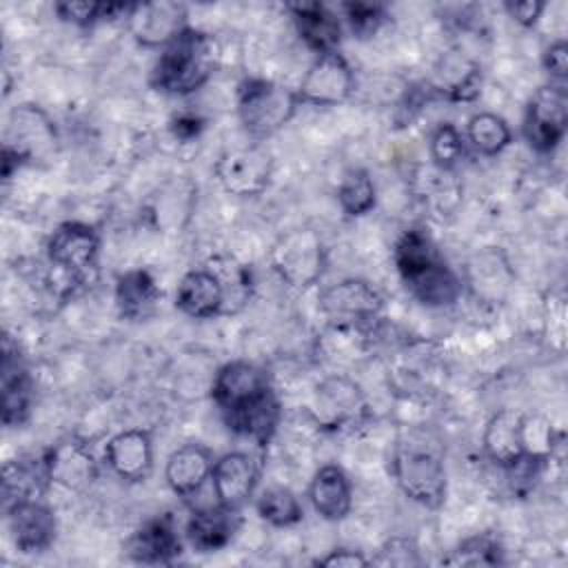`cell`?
<instances>
[{"label": "cell", "instance_id": "obj_1", "mask_svg": "<svg viewBox=\"0 0 568 568\" xmlns=\"http://www.w3.org/2000/svg\"><path fill=\"white\" fill-rule=\"evenodd\" d=\"M393 260L404 286L422 304L439 308L457 302L462 282L424 231H406L395 244Z\"/></svg>", "mask_w": 568, "mask_h": 568}, {"label": "cell", "instance_id": "obj_2", "mask_svg": "<svg viewBox=\"0 0 568 568\" xmlns=\"http://www.w3.org/2000/svg\"><path fill=\"white\" fill-rule=\"evenodd\" d=\"M393 477L402 493L426 506L439 508L446 499V468L439 442L424 430H408L399 437L393 462Z\"/></svg>", "mask_w": 568, "mask_h": 568}, {"label": "cell", "instance_id": "obj_3", "mask_svg": "<svg viewBox=\"0 0 568 568\" xmlns=\"http://www.w3.org/2000/svg\"><path fill=\"white\" fill-rule=\"evenodd\" d=\"M217 67L213 36L186 27L173 38L155 60L151 84L169 95H189L209 82Z\"/></svg>", "mask_w": 568, "mask_h": 568}, {"label": "cell", "instance_id": "obj_4", "mask_svg": "<svg viewBox=\"0 0 568 568\" xmlns=\"http://www.w3.org/2000/svg\"><path fill=\"white\" fill-rule=\"evenodd\" d=\"M297 104V91L273 80L248 78L237 89V118L255 140H264L288 124Z\"/></svg>", "mask_w": 568, "mask_h": 568}, {"label": "cell", "instance_id": "obj_5", "mask_svg": "<svg viewBox=\"0 0 568 568\" xmlns=\"http://www.w3.org/2000/svg\"><path fill=\"white\" fill-rule=\"evenodd\" d=\"M55 129L47 113L36 104H20L11 111L9 135L2 151V175L9 178L13 164L38 160L53 149Z\"/></svg>", "mask_w": 568, "mask_h": 568}, {"label": "cell", "instance_id": "obj_6", "mask_svg": "<svg viewBox=\"0 0 568 568\" xmlns=\"http://www.w3.org/2000/svg\"><path fill=\"white\" fill-rule=\"evenodd\" d=\"M271 264L277 275L295 286H313L324 271V246L315 231L295 229L282 235L271 253Z\"/></svg>", "mask_w": 568, "mask_h": 568}, {"label": "cell", "instance_id": "obj_7", "mask_svg": "<svg viewBox=\"0 0 568 568\" xmlns=\"http://www.w3.org/2000/svg\"><path fill=\"white\" fill-rule=\"evenodd\" d=\"M568 126V95L561 84H548L535 91L524 115V138L539 151L550 153L564 140Z\"/></svg>", "mask_w": 568, "mask_h": 568}, {"label": "cell", "instance_id": "obj_8", "mask_svg": "<svg viewBox=\"0 0 568 568\" xmlns=\"http://www.w3.org/2000/svg\"><path fill=\"white\" fill-rule=\"evenodd\" d=\"M382 295L366 280H342L320 295V311L337 328H357L379 317Z\"/></svg>", "mask_w": 568, "mask_h": 568}, {"label": "cell", "instance_id": "obj_9", "mask_svg": "<svg viewBox=\"0 0 568 568\" xmlns=\"http://www.w3.org/2000/svg\"><path fill=\"white\" fill-rule=\"evenodd\" d=\"M215 175L224 191H229L231 195H260L271 184L273 155L260 144L226 151L215 164Z\"/></svg>", "mask_w": 568, "mask_h": 568}, {"label": "cell", "instance_id": "obj_10", "mask_svg": "<svg viewBox=\"0 0 568 568\" xmlns=\"http://www.w3.org/2000/svg\"><path fill=\"white\" fill-rule=\"evenodd\" d=\"M271 393H273V386H271L266 371L260 368L257 364L244 362V359L224 364L215 373L213 386H211L213 402L217 404V408L224 417L260 402L262 397H266Z\"/></svg>", "mask_w": 568, "mask_h": 568}, {"label": "cell", "instance_id": "obj_11", "mask_svg": "<svg viewBox=\"0 0 568 568\" xmlns=\"http://www.w3.org/2000/svg\"><path fill=\"white\" fill-rule=\"evenodd\" d=\"M355 89V73L339 51L320 53L300 82L297 98L306 104L333 106L348 100Z\"/></svg>", "mask_w": 568, "mask_h": 568}, {"label": "cell", "instance_id": "obj_12", "mask_svg": "<svg viewBox=\"0 0 568 568\" xmlns=\"http://www.w3.org/2000/svg\"><path fill=\"white\" fill-rule=\"evenodd\" d=\"M100 251V237L93 226L84 222L60 224L47 242L49 262L62 273L82 282L84 275L95 266Z\"/></svg>", "mask_w": 568, "mask_h": 568}, {"label": "cell", "instance_id": "obj_13", "mask_svg": "<svg viewBox=\"0 0 568 568\" xmlns=\"http://www.w3.org/2000/svg\"><path fill=\"white\" fill-rule=\"evenodd\" d=\"M131 36L142 47H166L186 29V9L178 2H140L126 11Z\"/></svg>", "mask_w": 568, "mask_h": 568}, {"label": "cell", "instance_id": "obj_14", "mask_svg": "<svg viewBox=\"0 0 568 568\" xmlns=\"http://www.w3.org/2000/svg\"><path fill=\"white\" fill-rule=\"evenodd\" d=\"M44 459L51 481L67 490H87L98 479V462L93 453L75 437L49 446L44 450Z\"/></svg>", "mask_w": 568, "mask_h": 568}, {"label": "cell", "instance_id": "obj_15", "mask_svg": "<svg viewBox=\"0 0 568 568\" xmlns=\"http://www.w3.org/2000/svg\"><path fill=\"white\" fill-rule=\"evenodd\" d=\"M2 422L4 426H20L31 410L33 382L18 344L9 335L2 339Z\"/></svg>", "mask_w": 568, "mask_h": 568}, {"label": "cell", "instance_id": "obj_16", "mask_svg": "<svg viewBox=\"0 0 568 568\" xmlns=\"http://www.w3.org/2000/svg\"><path fill=\"white\" fill-rule=\"evenodd\" d=\"M4 513L11 539L20 552H42L53 544L55 517L40 499L18 501L4 508Z\"/></svg>", "mask_w": 568, "mask_h": 568}, {"label": "cell", "instance_id": "obj_17", "mask_svg": "<svg viewBox=\"0 0 568 568\" xmlns=\"http://www.w3.org/2000/svg\"><path fill=\"white\" fill-rule=\"evenodd\" d=\"M257 477L260 470L253 457L240 450L226 453L215 459L211 470V484L217 501L231 508H242L251 499L257 486Z\"/></svg>", "mask_w": 568, "mask_h": 568}, {"label": "cell", "instance_id": "obj_18", "mask_svg": "<svg viewBox=\"0 0 568 568\" xmlns=\"http://www.w3.org/2000/svg\"><path fill=\"white\" fill-rule=\"evenodd\" d=\"M106 466L126 481H142L153 468V442L142 428H129L109 439L104 446Z\"/></svg>", "mask_w": 568, "mask_h": 568}, {"label": "cell", "instance_id": "obj_19", "mask_svg": "<svg viewBox=\"0 0 568 568\" xmlns=\"http://www.w3.org/2000/svg\"><path fill=\"white\" fill-rule=\"evenodd\" d=\"M129 557L138 564L166 566L182 555V539L178 535L175 521L171 515H160L144 521L133 537L129 539Z\"/></svg>", "mask_w": 568, "mask_h": 568}, {"label": "cell", "instance_id": "obj_20", "mask_svg": "<svg viewBox=\"0 0 568 568\" xmlns=\"http://www.w3.org/2000/svg\"><path fill=\"white\" fill-rule=\"evenodd\" d=\"M242 526L240 508L224 504L193 510L186 521V539L197 552H215L231 544Z\"/></svg>", "mask_w": 568, "mask_h": 568}, {"label": "cell", "instance_id": "obj_21", "mask_svg": "<svg viewBox=\"0 0 568 568\" xmlns=\"http://www.w3.org/2000/svg\"><path fill=\"white\" fill-rule=\"evenodd\" d=\"M175 306L195 320H209L226 311V293L211 268L189 271L175 291Z\"/></svg>", "mask_w": 568, "mask_h": 568}, {"label": "cell", "instance_id": "obj_22", "mask_svg": "<svg viewBox=\"0 0 568 568\" xmlns=\"http://www.w3.org/2000/svg\"><path fill=\"white\" fill-rule=\"evenodd\" d=\"M213 453L202 444H184L175 448L164 468L166 484L180 497L195 495L209 479L213 470Z\"/></svg>", "mask_w": 568, "mask_h": 568}, {"label": "cell", "instance_id": "obj_23", "mask_svg": "<svg viewBox=\"0 0 568 568\" xmlns=\"http://www.w3.org/2000/svg\"><path fill=\"white\" fill-rule=\"evenodd\" d=\"M317 422L324 426H346L355 422L364 408L362 393L348 377H331L317 386L315 395Z\"/></svg>", "mask_w": 568, "mask_h": 568}, {"label": "cell", "instance_id": "obj_24", "mask_svg": "<svg viewBox=\"0 0 568 568\" xmlns=\"http://www.w3.org/2000/svg\"><path fill=\"white\" fill-rule=\"evenodd\" d=\"M51 477L47 470V459L44 450L42 455H29V457H18L9 459L2 466V497H4V508L18 504V501H29V499H40L49 486Z\"/></svg>", "mask_w": 568, "mask_h": 568}, {"label": "cell", "instance_id": "obj_25", "mask_svg": "<svg viewBox=\"0 0 568 568\" xmlns=\"http://www.w3.org/2000/svg\"><path fill=\"white\" fill-rule=\"evenodd\" d=\"M308 499L320 517L326 521H339L351 513L353 497H351V481L346 473L335 466H322L308 486Z\"/></svg>", "mask_w": 568, "mask_h": 568}, {"label": "cell", "instance_id": "obj_26", "mask_svg": "<svg viewBox=\"0 0 568 568\" xmlns=\"http://www.w3.org/2000/svg\"><path fill=\"white\" fill-rule=\"evenodd\" d=\"M291 13L300 38L313 51H317V55L337 51V44L342 40V24L328 7L320 2H300L291 4Z\"/></svg>", "mask_w": 568, "mask_h": 568}, {"label": "cell", "instance_id": "obj_27", "mask_svg": "<svg viewBox=\"0 0 568 568\" xmlns=\"http://www.w3.org/2000/svg\"><path fill=\"white\" fill-rule=\"evenodd\" d=\"M484 450L499 468L524 457V415L515 410L495 413L484 430Z\"/></svg>", "mask_w": 568, "mask_h": 568}, {"label": "cell", "instance_id": "obj_28", "mask_svg": "<svg viewBox=\"0 0 568 568\" xmlns=\"http://www.w3.org/2000/svg\"><path fill=\"white\" fill-rule=\"evenodd\" d=\"M160 300V288L149 271L133 268L118 277L115 284V304L122 317L144 320L153 313Z\"/></svg>", "mask_w": 568, "mask_h": 568}, {"label": "cell", "instance_id": "obj_29", "mask_svg": "<svg viewBox=\"0 0 568 568\" xmlns=\"http://www.w3.org/2000/svg\"><path fill=\"white\" fill-rule=\"evenodd\" d=\"M280 402L275 397V390L266 397H262L260 402L233 413V415H226L224 422L226 426L237 433V435H244L248 439H253L255 444L260 446H266L271 442V437L275 435L277 430V424H280Z\"/></svg>", "mask_w": 568, "mask_h": 568}, {"label": "cell", "instance_id": "obj_30", "mask_svg": "<svg viewBox=\"0 0 568 568\" xmlns=\"http://www.w3.org/2000/svg\"><path fill=\"white\" fill-rule=\"evenodd\" d=\"M439 80L430 91H439L448 100L470 102L481 91V71L475 62L464 58H446L444 67L437 71Z\"/></svg>", "mask_w": 568, "mask_h": 568}, {"label": "cell", "instance_id": "obj_31", "mask_svg": "<svg viewBox=\"0 0 568 568\" xmlns=\"http://www.w3.org/2000/svg\"><path fill=\"white\" fill-rule=\"evenodd\" d=\"M466 140L481 155H499L513 140L508 122L490 111L475 113L466 124Z\"/></svg>", "mask_w": 568, "mask_h": 568}, {"label": "cell", "instance_id": "obj_32", "mask_svg": "<svg viewBox=\"0 0 568 568\" xmlns=\"http://www.w3.org/2000/svg\"><path fill=\"white\" fill-rule=\"evenodd\" d=\"M255 508L264 521L280 526V528L302 521V515H304L300 499L286 486L264 488L255 501Z\"/></svg>", "mask_w": 568, "mask_h": 568}, {"label": "cell", "instance_id": "obj_33", "mask_svg": "<svg viewBox=\"0 0 568 568\" xmlns=\"http://www.w3.org/2000/svg\"><path fill=\"white\" fill-rule=\"evenodd\" d=\"M375 184L368 171L364 169H351L339 186H337V202L346 215H366L375 206Z\"/></svg>", "mask_w": 568, "mask_h": 568}, {"label": "cell", "instance_id": "obj_34", "mask_svg": "<svg viewBox=\"0 0 568 568\" xmlns=\"http://www.w3.org/2000/svg\"><path fill=\"white\" fill-rule=\"evenodd\" d=\"M446 566H497L501 564V546L490 535H477L462 541L448 557L442 559Z\"/></svg>", "mask_w": 568, "mask_h": 568}, {"label": "cell", "instance_id": "obj_35", "mask_svg": "<svg viewBox=\"0 0 568 568\" xmlns=\"http://www.w3.org/2000/svg\"><path fill=\"white\" fill-rule=\"evenodd\" d=\"M466 155V138L455 124H439L430 138V158L442 169H453Z\"/></svg>", "mask_w": 568, "mask_h": 568}, {"label": "cell", "instance_id": "obj_36", "mask_svg": "<svg viewBox=\"0 0 568 568\" xmlns=\"http://www.w3.org/2000/svg\"><path fill=\"white\" fill-rule=\"evenodd\" d=\"M131 4H113V2H87V0H78V2H58L55 4V13L71 24L78 27H91L98 20L104 18H115L120 11H129Z\"/></svg>", "mask_w": 568, "mask_h": 568}, {"label": "cell", "instance_id": "obj_37", "mask_svg": "<svg viewBox=\"0 0 568 568\" xmlns=\"http://www.w3.org/2000/svg\"><path fill=\"white\" fill-rule=\"evenodd\" d=\"M344 13L351 31L357 38H371L386 20L384 7L375 2H346Z\"/></svg>", "mask_w": 568, "mask_h": 568}, {"label": "cell", "instance_id": "obj_38", "mask_svg": "<svg viewBox=\"0 0 568 568\" xmlns=\"http://www.w3.org/2000/svg\"><path fill=\"white\" fill-rule=\"evenodd\" d=\"M377 566H419V550L408 537H390L382 548L377 559H371Z\"/></svg>", "mask_w": 568, "mask_h": 568}, {"label": "cell", "instance_id": "obj_39", "mask_svg": "<svg viewBox=\"0 0 568 568\" xmlns=\"http://www.w3.org/2000/svg\"><path fill=\"white\" fill-rule=\"evenodd\" d=\"M541 62H544V69H546L550 75L564 80L566 73H568V44H566V40L550 42V44L546 47V51H544Z\"/></svg>", "mask_w": 568, "mask_h": 568}, {"label": "cell", "instance_id": "obj_40", "mask_svg": "<svg viewBox=\"0 0 568 568\" xmlns=\"http://www.w3.org/2000/svg\"><path fill=\"white\" fill-rule=\"evenodd\" d=\"M315 564L317 566H326V568H357V566H368L371 559H366L357 550L337 548V550H331L326 557L317 559Z\"/></svg>", "mask_w": 568, "mask_h": 568}, {"label": "cell", "instance_id": "obj_41", "mask_svg": "<svg viewBox=\"0 0 568 568\" xmlns=\"http://www.w3.org/2000/svg\"><path fill=\"white\" fill-rule=\"evenodd\" d=\"M510 18H515L521 27H532L541 11L546 9V2H539V0H521V2H508L506 4Z\"/></svg>", "mask_w": 568, "mask_h": 568}, {"label": "cell", "instance_id": "obj_42", "mask_svg": "<svg viewBox=\"0 0 568 568\" xmlns=\"http://www.w3.org/2000/svg\"><path fill=\"white\" fill-rule=\"evenodd\" d=\"M171 129H173L175 138L191 140V138L200 135V131L204 129V120L200 115H195V113H180L178 118H173Z\"/></svg>", "mask_w": 568, "mask_h": 568}]
</instances>
